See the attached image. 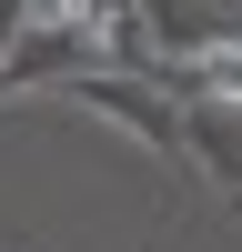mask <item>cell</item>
I'll list each match as a JSON object with an SVG mask.
<instances>
[{
    "instance_id": "6da1fadb",
    "label": "cell",
    "mask_w": 242,
    "mask_h": 252,
    "mask_svg": "<svg viewBox=\"0 0 242 252\" xmlns=\"http://www.w3.org/2000/svg\"><path fill=\"white\" fill-rule=\"evenodd\" d=\"M51 31H101V40H121V0H30Z\"/></svg>"
}]
</instances>
